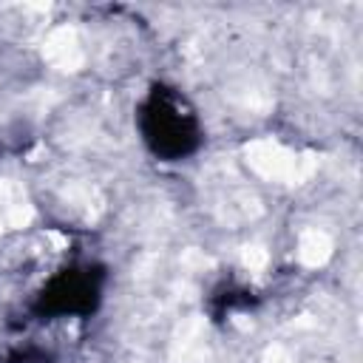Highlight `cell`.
Masks as SVG:
<instances>
[{"label": "cell", "instance_id": "1", "mask_svg": "<svg viewBox=\"0 0 363 363\" xmlns=\"http://www.w3.org/2000/svg\"><path fill=\"white\" fill-rule=\"evenodd\" d=\"M153 125L147 128V139L156 145V150L164 153H184L193 142V130L187 125V116H182V111L173 102H162L153 111Z\"/></svg>", "mask_w": 363, "mask_h": 363}]
</instances>
